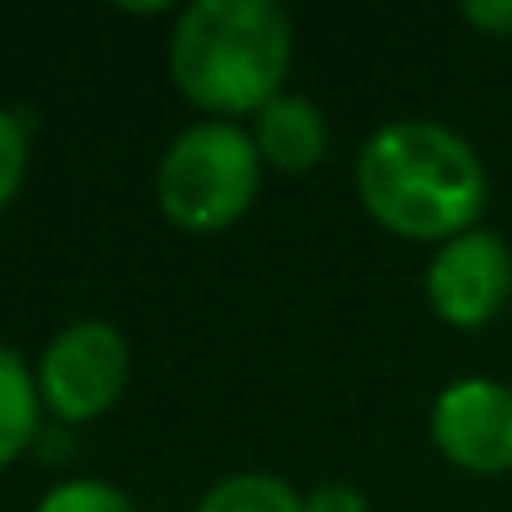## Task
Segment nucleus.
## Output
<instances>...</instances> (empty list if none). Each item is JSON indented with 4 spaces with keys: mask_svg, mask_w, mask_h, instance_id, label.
I'll return each instance as SVG.
<instances>
[{
    "mask_svg": "<svg viewBox=\"0 0 512 512\" xmlns=\"http://www.w3.org/2000/svg\"><path fill=\"white\" fill-rule=\"evenodd\" d=\"M357 196L377 226L407 241H452L477 226L487 171L477 151L437 121H392L357 156Z\"/></svg>",
    "mask_w": 512,
    "mask_h": 512,
    "instance_id": "1",
    "label": "nucleus"
},
{
    "mask_svg": "<svg viewBox=\"0 0 512 512\" xmlns=\"http://www.w3.org/2000/svg\"><path fill=\"white\" fill-rule=\"evenodd\" d=\"M462 21L477 26L482 36H512V0H467Z\"/></svg>",
    "mask_w": 512,
    "mask_h": 512,
    "instance_id": "12",
    "label": "nucleus"
},
{
    "mask_svg": "<svg viewBox=\"0 0 512 512\" xmlns=\"http://www.w3.org/2000/svg\"><path fill=\"white\" fill-rule=\"evenodd\" d=\"M292 21L272 0H196L171 31V81L211 116H256L282 96Z\"/></svg>",
    "mask_w": 512,
    "mask_h": 512,
    "instance_id": "2",
    "label": "nucleus"
},
{
    "mask_svg": "<svg viewBox=\"0 0 512 512\" xmlns=\"http://www.w3.org/2000/svg\"><path fill=\"white\" fill-rule=\"evenodd\" d=\"M26 156H31V141H26V126L0 106V211H6L26 181Z\"/></svg>",
    "mask_w": 512,
    "mask_h": 512,
    "instance_id": "11",
    "label": "nucleus"
},
{
    "mask_svg": "<svg viewBox=\"0 0 512 512\" xmlns=\"http://www.w3.org/2000/svg\"><path fill=\"white\" fill-rule=\"evenodd\" d=\"M196 512H307V502L272 472H231L196 502Z\"/></svg>",
    "mask_w": 512,
    "mask_h": 512,
    "instance_id": "9",
    "label": "nucleus"
},
{
    "mask_svg": "<svg viewBox=\"0 0 512 512\" xmlns=\"http://www.w3.org/2000/svg\"><path fill=\"white\" fill-rule=\"evenodd\" d=\"M36 512H136L126 492H116L111 482H96V477H81V482H61L41 497Z\"/></svg>",
    "mask_w": 512,
    "mask_h": 512,
    "instance_id": "10",
    "label": "nucleus"
},
{
    "mask_svg": "<svg viewBox=\"0 0 512 512\" xmlns=\"http://www.w3.org/2000/svg\"><path fill=\"white\" fill-rule=\"evenodd\" d=\"M512 297V251L497 231L472 226L442 241L427 262V302L447 327H487Z\"/></svg>",
    "mask_w": 512,
    "mask_h": 512,
    "instance_id": "5",
    "label": "nucleus"
},
{
    "mask_svg": "<svg viewBox=\"0 0 512 512\" xmlns=\"http://www.w3.org/2000/svg\"><path fill=\"white\" fill-rule=\"evenodd\" d=\"M302 502H307V512H367V497L357 487H347V482H327V487H317Z\"/></svg>",
    "mask_w": 512,
    "mask_h": 512,
    "instance_id": "13",
    "label": "nucleus"
},
{
    "mask_svg": "<svg viewBox=\"0 0 512 512\" xmlns=\"http://www.w3.org/2000/svg\"><path fill=\"white\" fill-rule=\"evenodd\" d=\"M262 191V156L236 121L186 126L156 171V201L171 226L211 236L226 231Z\"/></svg>",
    "mask_w": 512,
    "mask_h": 512,
    "instance_id": "3",
    "label": "nucleus"
},
{
    "mask_svg": "<svg viewBox=\"0 0 512 512\" xmlns=\"http://www.w3.org/2000/svg\"><path fill=\"white\" fill-rule=\"evenodd\" d=\"M131 377V347L111 322H71L41 357V402L66 422L111 412Z\"/></svg>",
    "mask_w": 512,
    "mask_h": 512,
    "instance_id": "4",
    "label": "nucleus"
},
{
    "mask_svg": "<svg viewBox=\"0 0 512 512\" xmlns=\"http://www.w3.org/2000/svg\"><path fill=\"white\" fill-rule=\"evenodd\" d=\"M432 442L462 472H512V387L492 377H462L432 402Z\"/></svg>",
    "mask_w": 512,
    "mask_h": 512,
    "instance_id": "6",
    "label": "nucleus"
},
{
    "mask_svg": "<svg viewBox=\"0 0 512 512\" xmlns=\"http://www.w3.org/2000/svg\"><path fill=\"white\" fill-rule=\"evenodd\" d=\"M256 156L262 166H277V171H312L322 156H327V121L322 111L307 101V96H277L256 111Z\"/></svg>",
    "mask_w": 512,
    "mask_h": 512,
    "instance_id": "7",
    "label": "nucleus"
},
{
    "mask_svg": "<svg viewBox=\"0 0 512 512\" xmlns=\"http://www.w3.org/2000/svg\"><path fill=\"white\" fill-rule=\"evenodd\" d=\"M36 412H41V387L31 367L11 347H0V467H11L31 447Z\"/></svg>",
    "mask_w": 512,
    "mask_h": 512,
    "instance_id": "8",
    "label": "nucleus"
}]
</instances>
